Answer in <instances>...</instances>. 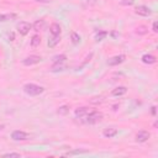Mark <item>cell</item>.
Segmentation results:
<instances>
[{
  "mask_svg": "<svg viewBox=\"0 0 158 158\" xmlns=\"http://www.w3.org/2000/svg\"><path fill=\"white\" fill-rule=\"evenodd\" d=\"M102 117H104V115L100 112V111H98V110H90L80 121L81 122H84V123H89V125H94V123H98V122H100L101 120H102Z\"/></svg>",
  "mask_w": 158,
  "mask_h": 158,
  "instance_id": "1",
  "label": "cell"
},
{
  "mask_svg": "<svg viewBox=\"0 0 158 158\" xmlns=\"http://www.w3.org/2000/svg\"><path fill=\"white\" fill-rule=\"evenodd\" d=\"M23 91L28 95H32V96H36V95H40L44 91V88L41 86V85H37V84H33V83H27L23 85Z\"/></svg>",
  "mask_w": 158,
  "mask_h": 158,
  "instance_id": "2",
  "label": "cell"
},
{
  "mask_svg": "<svg viewBox=\"0 0 158 158\" xmlns=\"http://www.w3.org/2000/svg\"><path fill=\"white\" fill-rule=\"evenodd\" d=\"M31 28H32V25H31L30 22H26V21H21V22L17 25V31H19V33L22 35V36H26V35L30 32Z\"/></svg>",
  "mask_w": 158,
  "mask_h": 158,
  "instance_id": "3",
  "label": "cell"
},
{
  "mask_svg": "<svg viewBox=\"0 0 158 158\" xmlns=\"http://www.w3.org/2000/svg\"><path fill=\"white\" fill-rule=\"evenodd\" d=\"M41 60H42V58H41L40 56L32 54V56H28V57H26L25 59H22V64H23V65H27V67H30V65H33V64H37V63H40Z\"/></svg>",
  "mask_w": 158,
  "mask_h": 158,
  "instance_id": "4",
  "label": "cell"
},
{
  "mask_svg": "<svg viewBox=\"0 0 158 158\" xmlns=\"http://www.w3.org/2000/svg\"><path fill=\"white\" fill-rule=\"evenodd\" d=\"M11 138L14 141H26L30 138V135L23 132V131H20V130H16L11 133Z\"/></svg>",
  "mask_w": 158,
  "mask_h": 158,
  "instance_id": "5",
  "label": "cell"
},
{
  "mask_svg": "<svg viewBox=\"0 0 158 158\" xmlns=\"http://www.w3.org/2000/svg\"><path fill=\"white\" fill-rule=\"evenodd\" d=\"M135 12H136L137 15H139V16H149V15L152 14L151 9H149L148 6H144V5L137 6V7L135 9Z\"/></svg>",
  "mask_w": 158,
  "mask_h": 158,
  "instance_id": "6",
  "label": "cell"
},
{
  "mask_svg": "<svg viewBox=\"0 0 158 158\" xmlns=\"http://www.w3.org/2000/svg\"><path fill=\"white\" fill-rule=\"evenodd\" d=\"M125 56L123 54H118V56H114V57H111L109 60H107V64L109 65H111V67H114V65H118V64H121L123 60H125Z\"/></svg>",
  "mask_w": 158,
  "mask_h": 158,
  "instance_id": "7",
  "label": "cell"
},
{
  "mask_svg": "<svg viewBox=\"0 0 158 158\" xmlns=\"http://www.w3.org/2000/svg\"><path fill=\"white\" fill-rule=\"evenodd\" d=\"M149 132L148 131H138L137 132V135H136V141L137 142H139V143H143V142H146V141H148V138H149Z\"/></svg>",
  "mask_w": 158,
  "mask_h": 158,
  "instance_id": "8",
  "label": "cell"
},
{
  "mask_svg": "<svg viewBox=\"0 0 158 158\" xmlns=\"http://www.w3.org/2000/svg\"><path fill=\"white\" fill-rule=\"evenodd\" d=\"M117 128H115V127H107V128H104V131H102V135L106 137V138H112V137H115L116 135H117Z\"/></svg>",
  "mask_w": 158,
  "mask_h": 158,
  "instance_id": "9",
  "label": "cell"
},
{
  "mask_svg": "<svg viewBox=\"0 0 158 158\" xmlns=\"http://www.w3.org/2000/svg\"><path fill=\"white\" fill-rule=\"evenodd\" d=\"M60 32H62L60 26L57 22H53L49 26V33H51V36H60Z\"/></svg>",
  "mask_w": 158,
  "mask_h": 158,
  "instance_id": "10",
  "label": "cell"
},
{
  "mask_svg": "<svg viewBox=\"0 0 158 158\" xmlns=\"http://www.w3.org/2000/svg\"><path fill=\"white\" fill-rule=\"evenodd\" d=\"M126 93H127V88H126V86H117V88L112 89L111 95H112V96H122V95H125Z\"/></svg>",
  "mask_w": 158,
  "mask_h": 158,
  "instance_id": "11",
  "label": "cell"
},
{
  "mask_svg": "<svg viewBox=\"0 0 158 158\" xmlns=\"http://www.w3.org/2000/svg\"><path fill=\"white\" fill-rule=\"evenodd\" d=\"M17 19L16 14H0V22H7V21H14Z\"/></svg>",
  "mask_w": 158,
  "mask_h": 158,
  "instance_id": "12",
  "label": "cell"
},
{
  "mask_svg": "<svg viewBox=\"0 0 158 158\" xmlns=\"http://www.w3.org/2000/svg\"><path fill=\"white\" fill-rule=\"evenodd\" d=\"M89 111H90L89 107H79V109H77V110L74 111V114H75V117H77V118H80V120H81Z\"/></svg>",
  "mask_w": 158,
  "mask_h": 158,
  "instance_id": "13",
  "label": "cell"
},
{
  "mask_svg": "<svg viewBox=\"0 0 158 158\" xmlns=\"http://www.w3.org/2000/svg\"><path fill=\"white\" fill-rule=\"evenodd\" d=\"M141 59H142V62H143L144 64H154V63L157 62L156 57L152 56V54H143Z\"/></svg>",
  "mask_w": 158,
  "mask_h": 158,
  "instance_id": "14",
  "label": "cell"
},
{
  "mask_svg": "<svg viewBox=\"0 0 158 158\" xmlns=\"http://www.w3.org/2000/svg\"><path fill=\"white\" fill-rule=\"evenodd\" d=\"M44 26H46V21L41 19V20H37V21L32 25V28H33L35 31H41V30L44 28Z\"/></svg>",
  "mask_w": 158,
  "mask_h": 158,
  "instance_id": "15",
  "label": "cell"
},
{
  "mask_svg": "<svg viewBox=\"0 0 158 158\" xmlns=\"http://www.w3.org/2000/svg\"><path fill=\"white\" fill-rule=\"evenodd\" d=\"M59 41H60V36H51L48 40V47L49 48L56 47L57 43H59Z\"/></svg>",
  "mask_w": 158,
  "mask_h": 158,
  "instance_id": "16",
  "label": "cell"
},
{
  "mask_svg": "<svg viewBox=\"0 0 158 158\" xmlns=\"http://www.w3.org/2000/svg\"><path fill=\"white\" fill-rule=\"evenodd\" d=\"M30 43H31V47H37V46H40V43H41V37H40L38 35H33Z\"/></svg>",
  "mask_w": 158,
  "mask_h": 158,
  "instance_id": "17",
  "label": "cell"
},
{
  "mask_svg": "<svg viewBox=\"0 0 158 158\" xmlns=\"http://www.w3.org/2000/svg\"><path fill=\"white\" fill-rule=\"evenodd\" d=\"M70 40H72V43L73 44H79L80 43V36L77 33V32H72L70 33Z\"/></svg>",
  "mask_w": 158,
  "mask_h": 158,
  "instance_id": "18",
  "label": "cell"
},
{
  "mask_svg": "<svg viewBox=\"0 0 158 158\" xmlns=\"http://www.w3.org/2000/svg\"><path fill=\"white\" fill-rule=\"evenodd\" d=\"M67 59V56L65 54H58V56H54L53 57V63H64Z\"/></svg>",
  "mask_w": 158,
  "mask_h": 158,
  "instance_id": "19",
  "label": "cell"
},
{
  "mask_svg": "<svg viewBox=\"0 0 158 158\" xmlns=\"http://www.w3.org/2000/svg\"><path fill=\"white\" fill-rule=\"evenodd\" d=\"M106 36H107V31H99V32H96V35H95V40H96V41H102Z\"/></svg>",
  "mask_w": 158,
  "mask_h": 158,
  "instance_id": "20",
  "label": "cell"
},
{
  "mask_svg": "<svg viewBox=\"0 0 158 158\" xmlns=\"http://www.w3.org/2000/svg\"><path fill=\"white\" fill-rule=\"evenodd\" d=\"M64 68H65V67H64L63 63H54L51 70H52V72H59V70H63Z\"/></svg>",
  "mask_w": 158,
  "mask_h": 158,
  "instance_id": "21",
  "label": "cell"
},
{
  "mask_svg": "<svg viewBox=\"0 0 158 158\" xmlns=\"http://www.w3.org/2000/svg\"><path fill=\"white\" fill-rule=\"evenodd\" d=\"M68 112H69V106H68V105H63V106H60V107L58 109V114H59V115H63V116H64V115H67Z\"/></svg>",
  "mask_w": 158,
  "mask_h": 158,
  "instance_id": "22",
  "label": "cell"
},
{
  "mask_svg": "<svg viewBox=\"0 0 158 158\" xmlns=\"http://www.w3.org/2000/svg\"><path fill=\"white\" fill-rule=\"evenodd\" d=\"M148 32V28L146 27V26H138L137 28H136V33H138V35H146Z\"/></svg>",
  "mask_w": 158,
  "mask_h": 158,
  "instance_id": "23",
  "label": "cell"
},
{
  "mask_svg": "<svg viewBox=\"0 0 158 158\" xmlns=\"http://www.w3.org/2000/svg\"><path fill=\"white\" fill-rule=\"evenodd\" d=\"M88 151L85 149H75V151H72V152H68L65 153V156H73V154H80V153H86Z\"/></svg>",
  "mask_w": 158,
  "mask_h": 158,
  "instance_id": "24",
  "label": "cell"
},
{
  "mask_svg": "<svg viewBox=\"0 0 158 158\" xmlns=\"http://www.w3.org/2000/svg\"><path fill=\"white\" fill-rule=\"evenodd\" d=\"M135 0H121V5L123 6H130V5H133Z\"/></svg>",
  "mask_w": 158,
  "mask_h": 158,
  "instance_id": "25",
  "label": "cell"
},
{
  "mask_svg": "<svg viewBox=\"0 0 158 158\" xmlns=\"http://www.w3.org/2000/svg\"><path fill=\"white\" fill-rule=\"evenodd\" d=\"M4 157H20V153H5Z\"/></svg>",
  "mask_w": 158,
  "mask_h": 158,
  "instance_id": "26",
  "label": "cell"
},
{
  "mask_svg": "<svg viewBox=\"0 0 158 158\" xmlns=\"http://www.w3.org/2000/svg\"><path fill=\"white\" fill-rule=\"evenodd\" d=\"M153 32H156V33L158 32V22L157 21L153 22Z\"/></svg>",
  "mask_w": 158,
  "mask_h": 158,
  "instance_id": "27",
  "label": "cell"
},
{
  "mask_svg": "<svg viewBox=\"0 0 158 158\" xmlns=\"http://www.w3.org/2000/svg\"><path fill=\"white\" fill-rule=\"evenodd\" d=\"M151 109H152V110H151V112H152V115H156V106H152Z\"/></svg>",
  "mask_w": 158,
  "mask_h": 158,
  "instance_id": "28",
  "label": "cell"
},
{
  "mask_svg": "<svg viewBox=\"0 0 158 158\" xmlns=\"http://www.w3.org/2000/svg\"><path fill=\"white\" fill-rule=\"evenodd\" d=\"M37 2H51V0H36Z\"/></svg>",
  "mask_w": 158,
  "mask_h": 158,
  "instance_id": "29",
  "label": "cell"
},
{
  "mask_svg": "<svg viewBox=\"0 0 158 158\" xmlns=\"http://www.w3.org/2000/svg\"><path fill=\"white\" fill-rule=\"evenodd\" d=\"M4 127H5L4 125H0V131H2V130H4Z\"/></svg>",
  "mask_w": 158,
  "mask_h": 158,
  "instance_id": "30",
  "label": "cell"
}]
</instances>
